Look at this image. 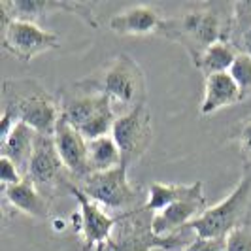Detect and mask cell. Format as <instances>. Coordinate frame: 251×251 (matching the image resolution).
I'll use <instances>...</instances> for the list:
<instances>
[{
    "mask_svg": "<svg viewBox=\"0 0 251 251\" xmlns=\"http://www.w3.org/2000/svg\"><path fill=\"white\" fill-rule=\"evenodd\" d=\"M79 85L85 89L64 99L61 104L63 117L87 140L110 136L117 119L110 97L97 89L87 87L85 83Z\"/></svg>",
    "mask_w": 251,
    "mask_h": 251,
    "instance_id": "cell-1",
    "label": "cell"
},
{
    "mask_svg": "<svg viewBox=\"0 0 251 251\" xmlns=\"http://www.w3.org/2000/svg\"><path fill=\"white\" fill-rule=\"evenodd\" d=\"M55 146L63 159V164L72 179L83 181L91 174L89 168V140L72 126L61 113V119L55 128Z\"/></svg>",
    "mask_w": 251,
    "mask_h": 251,
    "instance_id": "cell-11",
    "label": "cell"
},
{
    "mask_svg": "<svg viewBox=\"0 0 251 251\" xmlns=\"http://www.w3.org/2000/svg\"><path fill=\"white\" fill-rule=\"evenodd\" d=\"M185 251H226V236L225 238H197Z\"/></svg>",
    "mask_w": 251,
    "mask_h": 251,
    "instance_id": "cell-25",
    "label": "cell"
},
{
    "mask_svg": "<svg viewBox=\"0 0 251 251\" xmlns=\"http://www.w3.org/2000/svg\"><path fill=\"white\" fill-rule=\"evenodd\" d=\"M228 74L234 77V81L238 83L240 91H242V97L250 95L251 93V57L250 55H244L238 53L236 55V61L232 63Z\"/></svg>",
    "mask_w": 251,
    "mask_h": 251,
    "instance_id": "cell-22",
    "label": "cell"
},
{
    "mask_svg": "<svg viewBox=\"0 0 251 251\" xmlns=\"http://www.w3.org/2000/svg\"><path fill=\"white\" fill-rule=\"evenodd\" d=\"M13 89L4 85L6 104L4 112H8L15 121L28 125L36 134L55 136V128L61 119V106L46 89H19V81H8Z\"/></svg>",
    "mask_w": 251,
    "mask_h": 251,
    "instance_id": "cell-2",
    "label": "cell"
},
{
    "mask_svg": "<svg viewBox=\"0 0 251 251\" xmlns=\"http://www.w3.org/2000/svg\"><path fill=\"white\" fill-rule=\"evenodd\" d=\"M68 172L64 168L63 159L57 151L53 136L36 134L34 153L26 170V177L36 185V189L50 201L51 193L59 183H68Z\"/></svg>",
    "mask_w": 251,
    "mask_h": 251,
    "instance_id": "cell-9",
    "label": "cell"
},
{
    "mask_svg": "<svg viewBox=\"0 0 251 251\" xmlns=\"http://www.w3.org/2000/svg\"><path fill=\"white\" fill-rule=\"evenodd\" d=\"M126 168L128 166L123 163L106 172H93L77 187L99 206H104L108 210L130 212V208L138 204V191L130 185Z\"/></svg>",
    "mask_w": 251,
    "mask_h": 251,
    "instance_id": "cell-6",
    "label": "cell"
},
{
    "mask_svg": "<svg viewBox=\"0 0 251 251\" xmlns=\"http://www.w3.org/2000/svg\"><path fill=\"white\" fill-rule=\"evenodd\" d=\"M112 136L121 150L123 163L126 166L140 161L146 155V151L150 150L151 140H153L151 113L148 106L142 104L130 112L117 115Z\"/></svg>",
    "mask_w": 251,
    "mask_h": 251,
    "instance_id": "cell-7",
    "label": "cell"
},
{
    "mask_svg": "<svg viewBox=\"0 0 251 251\" xmlns=\"http://www.w3.org/2000/svg\"><path fill=\"white\" fill-rule=\"evenodd\" d=\"M12 4V12L15 19H25L36 23L38 17H42L44 13H50L53 10H64V12L81 13L85 17V21L97 26V21L93 17L91 8L85 4H70V2H51V0H15Z\"/></svg>",
    "mask_w": 251,
    "mask_h": 251,
    "instance_id": "cell-17",
    "label": "cell"
},
{
    "mask_svg": "<svg viewBox=\"0 0 251 251\" xmlns=\"http://www.w3.org/2000/svg\"><path fill=\"white\" fill-rule=\"evenodd\" d=\"M183 251H185V250H183Z\"/></svg>",
    "mask_w": 251,
    "mask_h": 251,
    "instance_id": "cell-27",
    "label": "cell"
},
{
    "mask_svg": "<svg viewBox=\"0 0 251 251\" xmlns=\"http://www.w3.org/2000/svg\"><path fill=\"white\" fill-rule=\"evenodd\" d=\"M66 187L70 189V193L79 202V221H81L79 230H81V236H83L85 250L97 248V251H106L121 215L112 217L110 214H106L100 206L91 201L77 185L66 183Z\"/></svg>",
    "mask_w": 251,
    "mask_h": 251,
    "instance_id": "cell-10",
    "label": "cell"
},
{
    "mask_svg": "<svg viewBox=\"0 0 251 251\" xmlns=\"http://www.w3.org/2000/svg\"><path fill=\"white\" fill-rule=\"evenodd\" d=\"M83 83L108 95L113 108L123 106L125 113L146 104V75L136 61H132L128 55L115 57L99 79H89Z\"/></svg>",
    "mask_w": 251,
    "mask_h": 251,
    "instance_id": "cell-3",
    "label": "cell"
},
{
    "mask_svg": "<svg viewBox=\"0 0 251 251\" xmlns=\"http://www.w3.org/2000/svg\"><path fill=\"white\" fill-rule=\"evenodd\" d=\"M206 199L204 195L185 199L170 204L168 208H164L163 212L153 214L151 217V228L157 236H172L177 234L181 228L189 226L195 219H199L206 212Z\"/></svg>",
    "mask_w": 251,
    "mask_h": 251,
    "instance_id": "cell-12",
    "label": "cell"
},
{
    "mask_svg": "<svg viewBox=\"0 0 251 251\" xmlns=\"http://www.w3.org/2000/svg\"><path fill=\"white\" fill-rule=\"evenodd\" d=\"M226 38L238 53L251 57V2L234 4V13L226 25Z\"/></svg>",
    "mask_w": 251,
    "mask_h": 251,
    "instance_id": "cell-19",
    "label": "cell"
},
{
    "mask_svg": "<svg viewBox=\"0 0 251 251\" xmlns=\"http://www.w3.org/2000/svg\"><path fill=\"white\" fill-rule=\"evenodd\" d=\"M236 55H238V51L234 50L228 42L223 40V42H217L212 48H208L204 51L197 64L206 74V77L214 74H223V72L230 70L232 63L236 61Z\"/></svg>",
    "mask_w": 251,
    "mask_h": 251,
    "instance_id": "cell-21",
    "label": "cell"
},
{
    "mask_svg": "<svg viewBox=\"0 0 251 251\" xmlns=\"http://www.w3.org/2000/svg\"><path fill=\"white\" fill-rule=\"evenodd\" d=\"M238 142H240V150L251 157V119H248L244 125L240 126Z\"/></svg>",
    "mask_w": 251,
    "mask_h": 251,
    "instance_id": "cell-26",
    "label": "cell"
},
{
    "mask_svg": "<svg viewBox=\"0 0 251 251\" xmlns=\"http://www.w3.org/2000/svg\"><path fill=\"white\" fill-rule=\"evenodd\" d=\"M123 164V155L113 136L89 140V168L93 172H106Z\"/></svg>",
    "mask_w": 251,
    "mask_h": 251,
    "instance_id": "cell-20",
    "label": "cell"
},
{
    "mask_svg": "<svg viewBox=\"0 0 251 251\" xmlns=\"http://www.w3.org/2000/svg\"><path fill=\"white\" fill-rule=\"evenodd\" d=\"M34 144H36V132L28 125L17 121L8 132V136L0 140V151L2 157L10 159L26 177V170L34 153Z\"/></svg>",
    "mask_w": 251,
    "mask_h": 251,
    "instance_id": "cell-15",
    "label": "cell"
},
{
    "mask_svg": "<svg viewBox=\"0 0 251 251\" xmlns=\"http://www.w3.org/2000/svg\"><path fill=\"white\" fill-rule=\"evenodd\" d=\"M163 19L151 6H130L110 19V28L121 36H144L161 30Z\"/></svg>",
    "mask_w": 251,
    "mask_h": 251,
    "instance_id": "cell-13",
    "label": "cell"
},
{
    "mask_svg": "<svg viewBox=\"0 0 251 251\" xmlns=\"http://www.w3.org/2000/svg\"><path fill=\"white\" fill-rule=\"evenodd\" d=\"M23 179H25L23 172H21L10 159L0 157V181H2V187L17 185V183H21Z\"/></svg>",
    "mask_w": 251,
    "mask_h": 251,
    "instance_id": "cell-24",
    "label": "cell"
},
{
    "mask_svg": "<svg viewBox=\"0 0 251 251\" xmlns=\"http://www.w3.org/2000/svg\"><path fill=\"white\" fill-rule=\"evenodd\" d=\"M2 193H4V201L23 214L36 219H46L50 215V201L38 191L36 185L28 177H25L17 185L2 187Z\"/></svg>",
    "mask_w": 251,
    "mask_h": 251,
    "instance_id": "cell-16",
    "label": "cell"
},
{
    "mask_svg": "<svg viewBox=\"0 0 251 251\" xmlns=\"http://www.w3.org/2000/svg\"><path fill=\"white\" fill-rule=\"evenodd\" d=\"M161 30H164L166 36L179 40L191 53L195 64L199 63L202 53L208 48H212L217 42H223L221 40L223 23H221L219 13L212 8L195 10L177 19L164 21Z\"/></svg>",
    "mask_w": 251,
    "mask_h": 251,
    "instance_id": "cell-4",
    "label": "cell"
},
{
    "mask_svg": "<svg viewBox=\"0 0 251 251\" xmlns=\"http://www.w3.org/2000/svg\"><path fill=\"white\" fill-rule=\"evenodd\" d=\"M226 251H251V230L248 226H236L226 236Z\"/></svg>",
    "mask_w": 251,
    "mask_h": 251,
    "instance_id": "cell-23",
    "label": "cell"
},
{
    "mask_svg": "<svg viewBox=\"0 0 251 251\" xmlns=\"http://www.w3.org/2000/svg\"><path fill=\"white\" fill-rule=\"evenodd\" d=\"M204 195L202 193V183H191V185H179V183H159L153 181L150 185V193H148V201H146V210L151 214H159L164 208H168L170 204L185 199H193Z\"/></svg>",
    "mask_w": 251,
    "mask_h": 251,
    "instance_id": "cell-18",
    "label": "cell"
},
{
    "mask_svg": "<svg viewBox=\"0 0 251 251\" xmlns=\"http://www.w3.org/2000/svg\"><path fill=\"white\" fill-rule=\"evenodd\" d=\"M59 44L61 38L57 34L25 19H13L2 30V48L19 61H32L38 55L55 50Z\"/></svg>",
    "mask_w": 251,
    "mask_h": 251,
    "instance_id": "cell-8",
    "label": "cell"
},
{
    "mask_svg": "<svg viewBox=\"0 0 251 251\" xmlns=\"http://www.w3.org/2000/svg\"><path fill=\"white\" fill-rule=\"evenodd\" d=\"M251 195V172L238 181V185L232 189V193L225 201L208 208L204 214L195 219L185 228H191L197 238H225L238 225L242 215L248 208Z\"/></svg>",
    "mask_w": 251,
    "mask_h": 251,
    "instance_id": "cell-5",
    "label": "cell"
},
{
    "mask_svg": "<svg viewBox=\"0 0 251 251\" xmlns=\"http://www.w3.org/2000/svg\"><path fill=\"white\" fill-rule=\"evenodd\" d=\"M244 99L238 83L234 77L223 72V74H214L206 77V87H204V99L201 104L202 115H210L223 108H228Z\"/></svg>",
    "mask_w": 251,
    "mask_h": 251,
    "instance_id": "cell-14",
    "label": "cell"
}]
</instances>
